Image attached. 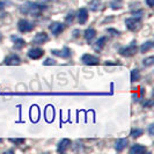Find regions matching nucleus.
<instances>
[{"mask_svg":"<svg viewBox=\"0 0 154 154\" xmlns=\"http://www.w3.org/2000/svg\"><path fill=\"white\" fill-rule=\"evenodd\" d=\"M20 12L24 14V15L29 16H39L42 13V7L39 6L38 4L32 2V1H27L26 4H23L22 6L20 7Z\"/></svg>","mask_w":154,"mask_h":154,"instance_id":"f257e3e1","label":"nucleus"},{"mask_svg":"<svg viewBox=\"0 0 154 154\" xmlns=\"http://www.w3.org/2000/svg\"><path fill=\"white\" fill-rule=\"evenodd\" d=\"M137 52V44L136 42H132L130 45L125 46V48H121L119 49V54L123 57H131Z\"/></svg>","mask_w":154,"mask_h":154,"instance_id":"f03ea898","label":"nucleus"},{"mask_svg":"<svg viewBox=\"0 0 154 154\" xmlns=\"http://www.w3.org/2000/svg\"><path fill=\"white\" fill-rule=\"evenodd\" d=\"M125 24L128 27V29L131 31H138L140 28H141V22L138 17H131V19H126L125 21Z\"/></svg>","mask_w":154,"mask_h":154,"instance_id":"7ed1b4c3","label":"nucleus"},{"mask_svg":"<svg viewBox=\"0 0 154 154\" xmlns=\"http://www.w3.org/2000/svg\"><path fill=\"white\" fill-rule=\"evenodd\" d=\"M17 28H19V30L21 31V32H29V31H31L35 28V24L30 22V21H28V20L22 19L17 23Z\"/></svg>","mask_w":154,"mask_h":154,"instance_id":"20e7f679","label":"nucleus"},{"mask_svg":"<svg viewBox=\"0 0 154 154\" xmlns=\"http://www.w3.org/2000/svg\"><path fill=\"white\" fill-rule=\"evenodd\" d=\"M81 62L84 63L85 65H91V66H92V65H99L100 59H99V57H96V56L86 54H84V56H82Z\"/></svg>","mask_w":154,"mask_h":154,"instance_id":"39448f33","label":"nucleus"},{"mask_svg":"<svg viewBox=\"0 0 154 154\" xmlns=\"http://www.w3.org/2000/svg\"><path fill=\"white\" fill-rule=\"evenodd\" d=\"M49 41V36L46 35L45 32H38V34H36V36L32 38V43H35V44H44Z\"/></svg>","mask_w":154,"mask_h":154,"instance_id":"423d86ee","label":"nucleus"},{"mask_svg":"<svg viewBox=\"0 0 154 154\" xmlns=\"http://www.w3.org/2000/svg\"><path fill=\"white\" fill-rule=\"evenodd\" d=\"M49 29L51 30V32L54 35H59L63 30H64V24L60 22H52L50 26H49Z\"/></svg>","mask_w":154,"mask_h":154,"instance_id":"0eeeda50","label":"nucleus"},{"mask_svg":"<svg viewBox=\"0 0 154 154\" xmlns=\"http://www.w3.org/2000/svg\"><path fill=\"white\" fill-rule=\"evenodd\" d=\"M43 54H44V51L39 48H34V49H30L28 51V56L30 59H39Z\"/></svg>","mask_w":154,"mask_h":154,"instance_id":"6e6552de","label":"nucleus"},{"mask_svg":"<svg viewBox=\"0 0 154 154\" xmlns=\"http://www.w3.org/2000/svg\"><path fill=\"white\" fill-rule=\"evenodd\" d=\"M51 52L54 56H58V57H62V58H69V57H71V50L67 46L63 48L62 50H52Z\"/></svg>","mask_w":154,"mask_h":154,"instance_id":"1a4fd4ad","label":"nucleus"},{"mask_svg":"<svg viewBox=\"0 0 154 154\" xmlns=\"http://www.w3.org/2000/svg\"><path fill=\"white\" fill-rule=\"evenodd\" d=\"M71 145H72V143H71L69 139H63L62 141L58 144L57 151H58L59 153H64V152H66L69 147H71Z\"/></svg>","mask_w":154,"mask_h":154,"instance_id":"9d476101","label":"nucleus"},{"mask_svg":"<svg viewBox=\"0 0 154 154\" xmlns=\"http://www.w3.org/2000/svg\"><path fill=\"white\" fill-rule=\"evenodd\" d=\"M78 21L80 24H85L87 22V20H88V12H87V9L86 8H81V9H79V12H78Z\"/></svg>","mask_w":154,"mask_h":154,"instance_id":"9b49d317","label":"nucleus"},{"mask_svg":"<svg viewBox=\"0 0 154 154\" xmlns=\"http://www.w3.org/2000/svg\"><path fill=\"white\" fill-rule=\"evenodd\" d=\"M20 63H21V59L16 54H11V56H8L7 58L5 59V64L6 65H19Z\"/></svg>","mask_w":154,"mask_h":154,"instance_id":"f8f14e48","label":"nucleus"},{"mask_svg":"<svg viewBox=\"0 0 154 154\" xmlns=\"http://www.w3.org/2000/svg\"><path fill=\"white\" fill-rule=\"evenodd\" d=\"M106 42H107V37H101V38H99L94 43L93 49H94L96 52H100L101 50L104 48V45H106Z\"/></svg>","mask_w":154,"mask_h":154,"instance_id":"ddd939ff","label":"nucleus"},{"mask_svg":"<svg viewBox=\"0 0 154 154\" xmlns=\"http://www.w3.org/2000/svg\"><path fill=\"white\" fill-rule=\"evenodd\" d=\"M128 144H129L128 139H118L115 143V149L117 152H122L124 148H126Z\"/></svg>","mask_w":154,"mask_h":154,"instance_id":"4468645a","label":"nucleus"},{"mask_svg":"<svg viewBox=\"0 0 154 154\" xmlns=\"http://www.w3.org/2000/svg\"><path fill=\"white\" fill-rule=\"evenodd\" d=\"M147 148L143 145H139V144H136L130 148V153L131 154H143L146 153Z\"/></svg>","mask_w":154,"mask_h":154,"instance_id":"2eb2a0df","label":"nucleus"},{"mask_svg":"<svg viewBox=\"0 0 154 154\" xmlns=\"http://www.w3.org/2000/svg\"><path fill=\"white\" fill-rule=\"evenodd\" d=\"M95 36H96V30H95L94 28H88V29L85 31V39L88 43L92 42L93 39L95 38Z\"/></svg>","mask_w":154,"mask_h":154,"instance_id":"dca6fc26","label":"nucleus"},{"mask_svg":"<svg viewBox=\"0 0 154 154\" xmlns=\"http://www.w3.org/2000/svg\"><path fill=\"white\" fill-rule=\"evenodd\" d=\"M12 39L14 41V49H16V50H21L22 48L26 46V42H24V39L20 38V37H15V36H13Z\"/></svg>","mask_w":154,"mask_h":154,"instance_id":"f3484780","label":"nucleus"},{"mask_svg":"<svg viewBox=\"0 0 154 154\" xmlns=\"http://www.w3.org/2000/svg\"><path fill=\"white\" fill-rule=\"evenodd\" d=\"M153 45H154L153 41H147V42H145L143 45L140 46V52L141 54H145L147 51H149L153 48Z\"/></svg>","mask_w":154,"mask_h":154,"instance_id":"a211bd4d","label":"nucleus"},{"mask_svg":"<svg viewBox=\"0 0 154 154\" xmlns=\"http://www.w3.org/2000/svg\"><path fill=\"white\" fill-rule=\"evenodd\" d=\"M101 0H92L91 2H89V8L92 9V11H99L100 9V7H101Z\"/></svg>","mask_w":154,"mask_h":154,"instance_id":"6ab92c4d","label":"nucleus"},{"mask_svg":"<svg viewBox=\"0 0 154 154\" xmlns=\"http://www.w3.org/2000/svg\"><path fill=\"white\" fill-rule=\"evenodd\" d=\"M139 79H140V72H139V69H134L131 71V81L132 82H136V81H138Z\"/></svg>","mask_w":154,"mask_h":154,"instance_id":"aec40b11","label":"nucleus"},{"mask_svg":"<svg viewBox=\"0 0 154 154\" xmlns=\"http://www.w3.org/2000/svg\"><path fill=\"white\" fill-rule=\"evenodd\" d=\"M9 141L11 143H13V144H15V145H17V146H20V145H23L24 143H26V140L23 138H11L9 139Z\"/></svg>","mask_w":154,"mask_h":154,"instance_id":"412c9836","label":"nucleus"},{"mask_svg":"<svg viewBox=\"0 0 154 154\" xmlns=\"http://www.w3.org/2000/svg\"><path fill=\"white\" fill-rule=\"evenodd\" d=\"M143 133H144L143 130H140V129H134V130H132L131 131V137H133V138H138V137H140Z\"/></svg>","mask_w":154,"mask_h":154,"instance_id":"4be33fe9","label":"nucleus"},{"mask_svg":"<svg viewBox=\"0 0 154 154\" xmlns=\"http://www.w3.org/2000/svg\"><path fill=\"white\" fill-rule=\"evenodd\" d=\"M143 64H144V66H152L154 64V57H148L146 59H144Z\"/></svg>","mask_w":154,"mask_h":154,"instance_id":"5701e85b","label":"nucleus"},{"mask_svg":"<svg viewBox=\"0 0 154 154\" xmlns=\"http://www.w3.org/2000/svg\"><path fill=\"white\" fill-rule=\"evenodd\" d=\"M121 7H122V1H121V0L111 2V8H112V9H118V8H121Z\"/></svg>","mask_w":154,"mask_h":154,"instance_id":"b1692460","label":"nucleus"},{"mask_svg":"<svg viewBox=\"0 0 154 154\" xmlns=\"http://www.w3.org/2000/svg\"><path fill=\"white\" fill-rule=\"evenodd\" d=\"M43 64H44V65H56V60L51 59V58H48Z\"/></svg>","mask_w":154,"mask_h":154,"instance_id":"393cba45","label":"nucleus"},{"mask_svg":"<svg viewBox=\"0 0 154 154\" xmlns=\"http://www.w3.org/2000/svg\"><path fill=\"white\" fill-rule=\"evenodd\" d=\"M73 14H72V13H71V14H69V16H67V17H66V22L67 23H69V22H72V21H73Z\"/></svg>","mask_w":154,"mask_h":154,"instance_id":"a878e982","label":"nucleus"},{"mask_svg":"<svg viewBox=\"0 0 154 154\" xmlns=\"http://www.w3.org/2000/svg\"><path fill=\"white\" fill-rule=\"evenodd\" d=\"M146 4L149 7H153L154 6V0H146Z\"/></svg>","mask_w":154,"mask_h":154,"instance_id":"bb28decb","label":"nucleus"},{"mask_svg":"<svg viewBox=\"0 0 154 154\" xmlns=\"http://www.w3.org/2000/svg\"><path fill=\"white\" fill-rule=\"evenodd\" d=\"M149 134L153 136V125H149Z\"/></svg>","mask_w":154,"mask_h":154,"instance_id":"cd10ccee","label":"nucleus"},{"mask_svg":"<svg viewBox=\"0 0 154 154\" xmlns=\"http://www.w3.org/2000/svg\"><path fill=\"white\" fill-rule=\"evenodd\" d=\"M39 1L44 4V2H51V1H54V0H39Z\"/></svg>","mask_w":154,"mask_h":154,"instance_id":"c85d7f7f","label":"nucleus"},{"mask_svg":"<svg viewBox=\"0 0 154 154\" xmlns=\"http://www.w3.org/2000/svg\"><path fill=\"white\" fill-rule=\"evenodd\" d=\"M4 6H5V4H4V2H1V1H0V9H2V8H4Z\"/></svg>","mask_w":154,"mask_h":154,"instance_id":"c756f323","label":"nucleus"},{"mask_svg":"<svg viewBox=\"0 0 154 154\" xmlns=\"http://www.w3.org/2000/svg\"><path fill=\"white\" fill-rule=\"evenodd\" d=\"M1 39H2V35H1V32H0V42H1Z\"/></svg>","mask_w":154,"mask_h":154,"instance_id":"7c9ffc66","label":"nucleus"},{"mask_svg":"<svg viewBox=\"0 0 154 154\" xmlns=\"http://www.w3.org/2000/svg\"><path fill=\"white\" fill-rule=\"evenodd\" d=\"M1 143H2V139L0 138V144H1Z\"/></svg>","mask_w":154,"mask_h":154,"instance_id":"2f4dec72","label":"nucleus"}]
</instances>
